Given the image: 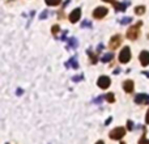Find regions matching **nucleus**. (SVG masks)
I'll return each instance as SVG.
<instances>
[{
  "label": "nucleus",
  "mask_w": 149,
  "mask_h": 144,
  "mask_svg": "<svg viewBox=\"0 0 149 144\" xmlns=\"http://www.w3.org/2000/svg\"><path fill=\"white\" fill-rule=\"evenodd\" d=\"M141 25H143V22L141 21H139L136 25L131 26V28L127 30V38L131 39V41L137 39V37H139V34H140V28H141Z\"/></svg>",
  "instance_id": "f257e3e1"
},
{
  "label": "nucleus",
  "mask_w": 149,
  "mask_h": 144,
  "mask_svg": "<svg viewBox=\"0 0 149 144\" xmlns=\"http://www.w3.org/2000/svg\"><path fill=\"white\" fill-rule=\"evenodd\" d=\"M126 135V129L124 127H116V129L110 131V139L113 140H120Z\"/></svg>",
  "instance_id": "f03ea898"
},
{
  "label": "nucleus",
  "mask_w": 149,
  "mask_h": 144,
  "mask_svg": "<svg viewBox=\"0 0 149 144\" xmlns=\"http://www.w3.org/2000/svg\"><path fill=\"white\" fill-rule=\"evenodd\" d=\"M130 60H131V50H130L128 46H126V47H123V50H122L120 54H119V62L126 64Z\"/></svg>",
  "instance_id": "7ed1b4c3"
},
{
  "label": "nucleus",
  "mask_w": 149,
  "mask_h": 144,
  "mask_svg": "<svg viewBox=\"0 0 149 144\" xmlns=\"http://www.w3.org/2000/svg\"><path fill=\"white\" fill-rule=\"evenodd\" d=\"M97 84L101 89H107V88L111 85V80L109 76H105V75H103V76H101L100 79L97 80Z\"/></svg>",
  "instance_id": "20e7f679"
},
{
  "label": "nucleus",
  "mask_w": 149,
  "mask_h": 144,
  "mask_svg": "<svg viewBox=\"0 0 149 144\" xmlns=\"http://www.w3.org/2000/svg\"><path fill=\"white\" fill-rule=\"evenodd\" d=\"M107 8L106 7H97L94 10H93V17L94 18H102L107 15Z\"/></svg>",
  "instance_id": "39448f33"
},
{
  "label": "nucleus",
  "mask_w": 149,
  "mask_h": 144,
  "mask_svg": "<svg viewBox=\"0 0 149 144\" xmlns=\"http://www.w3.org/2000/svg\"><path fill=\"white\" fill-rule=\"evenodd\" d=\"M120 43H122V38H120V36H118V34H116V36L111 37L110 43H109V47H110L111 50H115V49H118Z\"/></svg>",
  "instance_id": "423d86ee"
},
{
  "label": "nucleus",
  "mask_w": 149,
  "mask_h": 144,
  "mask_svg": "<svg viewBox=\"0 0 149 144\" xmlns=\"http://www.w3.org/2000/svg\"><path fill=\"white\" fill-rule=\"evenodd\" d=\"M80 17H81V9H80V8H76V9H73L72 12L70 13V21L72 24L77 22V21L80 20Z\"/></svg>",
  "instance_id": "0eeeda50"
},
{
  "label": "nucleus",
  "mask_w": 149,
  "mask_h": 144,
  "mask_svg": "<svg viewBox=\"0 0 149 144\" xmlns=\"http://www.w3.org/2000/svg\"><path fill=\"white\" fill-rule=\"evenodd\" d=\"M140 63H141V66H144V67H147L149 64V51H141L140 52Z\"/></svg>",
  "instance_id": "6e6552de"
},
{
  "label": "nucleus",
  "mask_w": 149,
  "mask_h": 144,
  "mask_svg": "<svg viewBox=\"0 0 149 144\" xmlns=\"http://www.w3.org/2000/svg\"><path fill=\"white\" fill-rule=\"evenodd\" d=\"M135 102L136 103H149V96L144 94V93H140L135 97Z\"/></svg>",
  "instance_id": "1a4fd4ad"
},
{
  "label": "nucleus",
  "mask_w": 149,
  "mask_h": 144,
  "mask_svg": "<svg viewBox=\"0 0 149 144\" xmlns=\"http://www.w3.org/2000/svg\"><path fill=\"white\" fill-rule=\"evenodd\" d=\"M123 89L126 90V93H132L134 92V81L132 80H126L123 82Z\"/></svg>",
  "instance_id": "9d476101"
},
{
  "label": "nucleus",
  "mask_w": 149,
  "mask_h": 144,
  "mask_svg": "<svg viewBox=\"0 0 149 144\" xmlns=\"http://www.w3.org/2000/svg\"><path fill=\"white\" fill-rule=\"evenodd\" d=\"M127 5H128V3H114V8H115V10H119V12L126 10Z\"/></svg>",
  "instance_id": "9b49d317"
},
{
  "label": "nucleus",
  "mask_w": 149,
  "mask_h": 144,
  "mask_svg": "<svg viewBox=\"0 0 149 144\" xmlns=\"http://www.w3.org/2000/svg\"><path fill=\"white\" fill-rule=\"evenodd\" d=\"M135 13H136L137 16L144 15V13H145V7H144V5H139V7H136V8H135Z\"/></svg>",
  "instance_id": "f8f14e48"
},
{
  "label": "nucleus",
  "mask_w": 149,
  "mask_h": 144,
  "mask_svg": "<svg viewBox=\"0 0 149 144\" xmlns=\"http://www.w3.org/2000/svg\"><path fill=\"white\" fill-rule=\"evenodd\" d=\"M113 58H114V54H113V52L105 54V55L102 57V62H103V63H107V62H110V60L113 59Z\"/></svg>",
  "instance_id": "ddd939ff"
},
{
  "label": "nucleus",
  "mask_w": 149,
  "mask_h": 144,
  "mask_svg": "<svg viewBox=\"0 0 149 144\" xmlns=\"http://www.w3.org/2000/svg\"><path fill=\"white\" fill-rule=\"evenodd\" d=\"M46 1L47 5H50V7H55V5H59L60 3H62V0H45Z\"/></svg>",
  "instance_id": "4468645a"
},
{
  "label": "nucleus",
  "mask_w": 149,
  "mask_h": 144,
  "mask_svg": "<svg viewBox=\"0 0 149 144\" xmlns=\"http://www.w3.org/2000/svg\"><path fill=\"white\" fill-rule=\"evenodd\" d=\"M65 66H67V67H70V66H71V67H73L74 70L79 67V64L76 63V58H71V59H70V63H67Z\"/></svg>",
  "instance_id": "2eb2a0df"
},
{
  "label": "nucleus",
  "mask_w": 149,
  "mask_h": 144,
  "mask_svg": "<svg viewBox=\"0 0 149 144\" xmlns=\"http://www.w3.org/2000/svg\"><path fill=\"white\" fill-rule=\"evenodd\" d=\"M105 100H106V101H109L110 103H113L114 101H115V97H114L113 93H107V94L105 96Z\"/></svg>",
  "instance_id": "dca6fc26"
},
{
  "label": "nucleus",
  "mask_w": 149,
  "mask_h": 144,
  "mask_svg": "<svg viewBox=\"0 0 149 144\" xmlns=\"http://www.w3.org/2000/svg\"><path fill=\"white\" fill-rule=\"evenodd\" d=\"M88 54H89V57H90V60H92V63H93V64H95V63H97V57H95V55H93V52L90 51V50H88Z\"/></svg>",
  "instance_id": "f3484780"
},
{
  "label": "nucleus",
  "mask_w": 149,
  "mask_h": 144,
  "mask_svg": "<svg viewBox=\"0 0 149 144\" xmlns=\"http://www.w3.org/2000/svg\"><path fill=\"white\" fill-rule=\"evenodd\" d=\"M139 144H149V140L147 139V136H145V134H143V136L140 138Z\"/></svg>",
  "instance_id": "a211bd4d"
},
{
  "label": "nucleus",
  "mask_w": 149,
  "mask_h": 144,
  "mask_svg": "<svg viewBox=\"0 0 149 144\" xmlns=\"http://www.w3.org/2000/svg\"><path fill=\"white\" fill-rule=\"evenodd\" d=\"M131 21H132L131 17H124V18H122L120 20V24L122 25H124V24H128V22H131Z\"/></svg>",
  "instance_id": "6ab92c4d"
},
{
  "label": "nucleus",
  "mask_w": 149,
  "mask_h": 144,
  "mask_svg": "<svg viewBox=\"0 0 149 144\" xmlns=\"http://www.w3.org/2000/svg\"><path fill=\"white\" fill-rule=\"evenodd\" d=\"M59 25H54L51 28V31H52V34H58V31H59Z\"/></svg>",
  "instance_id": "aec40b11"
},
{
  "label": "nucleus",
  "mask_w": 149,
  "mask_h": 144,
  "mask_svg": "<svg viewBox=\"0 0 149 144\" xmlns=\"http://www.w3.org/2000/svg\"><path fill=\"white\" fill-rule=\"evenodd\" d=\"M70 41V46L71 47H76L77 46V42H76V39L74 38H71V39H68Z\"/></svg>",
  "instance_id": "412c9836"
},
{
  "label": "nucleus",
  "mask_w": 149,
  "mask_h": 144,
  "mask_svg": "<svg viewBox=\"0 0 149 144\" xmlns=\"http://www.w3.org/2000/svg\"><path fill=\"white\" fill-rule=\"evenodd\" d=\"M145 123L149 124V110L147 111V115H145Z\"/></svg>",
  "instance_id": "4be33fe9"
},
{
  "label": "nucleus",
  "mask_w": 149,
  "mask_h": 144,
  "mask_svg": "<svg viewBox=\"0 0 149 144\" xmlns=\"http://www.w3.org/2000/svg\"><path fill=\"white\" fill-rule=\"evenodd\" d=\"M127 124H128V130H132V129H134V126H132V122H131V121L127 122Z\"/></svg>",
  "instance_id": "5701e85b"
},
{
  "label": "nucleus",
  "mask_w": 149,
  "mask_h": 144,
  "mask_svg": "<svg viewBox=\"0 0 149 144\" xmlns=\"http://www.w3.org/2000/svg\"><path fill=\"white\" fill-rule=\"evenodd\" d=\"M102 1H106V3H113V4H114V3H115V0H102Z\"/></svg>",
  "instance_id": "b1692460"
},
{
  "label": "nucleus",
  "mask_w": 149,
  "mask_h": 144,
  "mask_svg": "<svg viewBox=\"0 0 149 144\" xmlns=\"http://www.w3.org/2000/svg\"><path fill=\"white\" fill-rule=\"evenodd\" d=\"M84 26H90V24L89 22H82V28H84Z\"/></svg>",
  "instance_id": "393cba45"
},
{
  "label": "nucleus",
  "mask_w": 149,
  "mask_h": 144,
  "mask_svg": "<svg viewBox=\"0 0 149 144\" xmlns=\"http://www.w3.org/2000/svg\"><path fill=\"white\" fill-rule=\"evenodd\" d=\"M47 16V12H43V15H41V18H45Z\"/></svg>",
  "instance_id": "a878e982"
},
{
  "label": "nucleus",
  "mask_w": 149,
  "mask_h": 144,
  "mask_svg": "<svg viewBox=\"0 0 149 144\" xmlns=\"http://www.w3.org/2000/svg\"><path fill=\"white\" fill-rule=\"evenodd\" d=\"M95 144H105V142H102V140H98V142L95 143Z\"/></svg>",
  "instance_id": "bb28decb"
},
{
  "label": "nucleus",
  "mask_w": 149,
  "mask_h": 144,
  "mask_svg": "<svg viewBox=\"0 0 149 144\" xmlns=\"http://www.w3.org/2000/svg\"><path fill=\"white\" fill-rule=\"evenodd\" d=\"M144 75H145L147 77H149V72H144Z\"/></svg>",
  "instance_id": "cd10ccee"
},
{
  "label": "nucleus",
  "mask_w": 149,
  "mask_h": 144,
  "mask_svg": "<svg viewBox=\"0 0 149 144\" xmlns=\"http://www.w3.org/2000/svg\"><path fill=\"white\" fill-rule=\"evenodd\" d=\"M122 144H123V143H122Z\"/></svg>",
  "instance_id": "c85d7f7f"
}]
</instances>
